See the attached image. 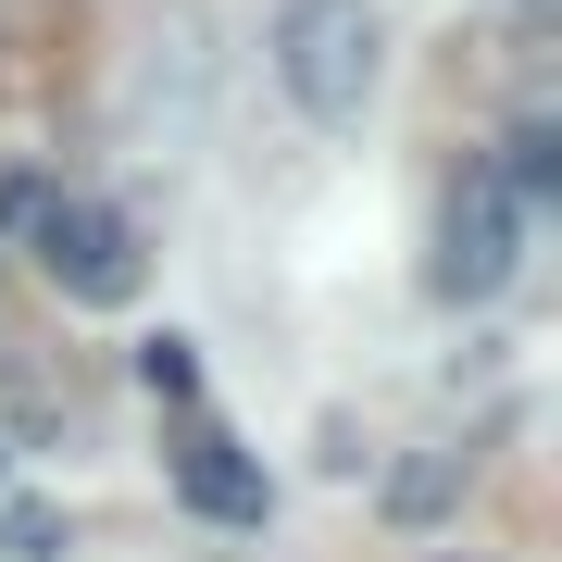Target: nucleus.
<instances>
[{
	"mask_svg": "<svg viewBox=\"0 0 562 562\" xmlns=\"http://www.w3.org/2000/svg\"><path fill=\"white\" fill-rule=\"evenodd\" d=\"M513 13H525V25H538V13H550V0H513Z\"/></svg>",
	"mask_w": 562,
	"mask_h": 562,
	"instance_id": "9",
	"label": "nucleus"
},
{
	"mask_svg": "<svg viewBox=\"0 0 562 562\" xmlns=\"http://www.w3.org/2000/svg\"><path fill=\"white\" fill-rule=\"evenodd\" d=\"M138 387H150V401H201V350H188V338H150L138 350Z\"/></svg>",
	"mask_w": 562,
	"mask_h": 562,
	"instance_id": "7",
	"label": "nucleus"
},
{
	"mask_svg": "<svg viewBox=\"0 0 562 562\" xmlns=\"http://www.w3.org/2000/svg\"><path fill=\"white\" fill-rule=\"evenodd\" d=\"M38 188H50V176H25V162H13V176H0V225H25V213H38Z\"/></svg>",
	"mask_w": 562,
	"mask_h": 562,
	"instance_id": "8",
	"label": "nucleus"
},
{
	"mask_svg": "<svg viewBox=\"0 0 562 562\" xmlns=\"http://www.w3.org/2000/svg\"><path fill=\"white\" fill-rule=\"evenodd\" d=\"M525 225H538V213L501 188V162H462V176H450V201H438V250H425V288H438L450 313H487V301L525 276Z\"/></svg>",
	"mask_w": 562,
	"mask_h": 562,
	"instance_id": "2",
	"label": "nucleus"
},
{
	"mask_svg": "<svg viewBox=\"0 0 562 562\" xmlns=\"http://www.w3.org/2000/svg\"><path fill=\"white\" fill-rule=\"evenodd\" d=\"M25 250H38V276L63 288L76 313H125L150 288V250H138V225H125L113 201H76V188H38V213L13 225Z\"/></svg>",
	"mask_w": 562,
	"mask_h": 562,
	"instance_id": "3",
	"label": "nucleus"
},
{
	"mask_svg": "<svg viewBox=\"0 0 562 562\" xmlns=\"http://www.w3.org/2000/svg\"><path fill=\"white\" fill-rule=\"evenodd\" d=\"M450 487H462V450H425V462H401V475H387V513L425 525V513H450Z\"/></svg>",
	"mask_w": 562,
	"mask_h": 562,
	"instance_id": "6",
	"label": "nucleus"
},
{
	"mask_svg": "<svg viewBox=\"0 0 562 562\" xmlns=\"http://www.w3.org/2000/svg\"><path fill=\"white\" fill-rule=\"evenodd\" d=\"M501 188H513L525 213H550V201H562V125H550V113H525L513 138H501Z\"/></svg>",
	"mask_w": 562,
	"mask_h": 562,
	"instance_id": "5",
	"label": "nucleus"
},
{
	"mask_svg": "<svg viewBox=\"0 0 562 562\" xmlns=\"http://www.w3.org/2000/svg\"><path fill=\"white\" fill-rule=\"evenodd\" d=\"M276 88L301 101L313 125H350L362 101H375V63H387V25L375 0H276Z\"/></svg>",
	"mask_w": 562,
	"mask_h": 562,
	"instance_id": "1",
	"label": "nucleus"
},
{
	"mask_svg": "<svg viewBox=\"0 0 562 562\" xmlns=\"http://www.w3.org/2000/svg\"><path fill=\"white\" fill-rule=\"evenodd\" d=\"M176 501L201 513V525H238V538H250V525L276 513V475H262V462H250L238 438H213V425H188V438H176Z\"/></svg>",
	"mask_w": 562,
	"mask_h": 562,
	"instance_id": "4",
	"label": "nucleus"
}]
</instances>
